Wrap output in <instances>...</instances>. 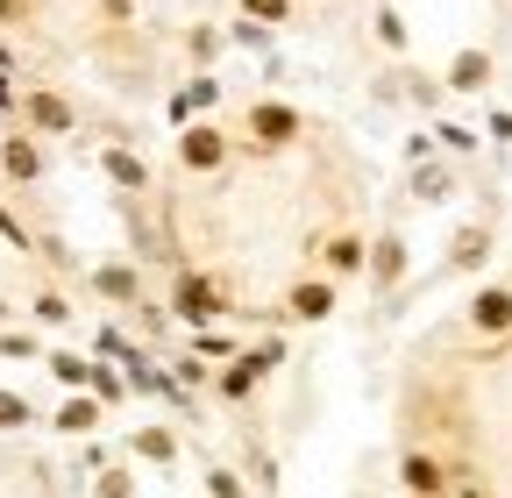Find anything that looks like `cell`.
<instances>
[{"mask_svg": "<svg viewBox=\"0 0 512 498\" xmlns=\"http://www.w3.org/2000/svg\"><path fill=\"white\" fill-rule=\"evenodd\" d=\"M413 200H420V207H441V200H456V164H441V157H420V164H413Z\"/></svg>", "mask_w": 512, "mask_h": 498, "instance_id": "17", "label": "cell"}, {"mask_svg": "<svg viewBox=\"0 0 512 498\" xmlns=\"http://www.w3.org/2000/svg\"><path fill=\"white\" fill-rule=\"evenodd\" d=\"M100 171L121 185V193H150V164L128 150V143H107V150H100Z\"/></svg>", "mask_w": 512, "mask_h": 498, "instance_id": "18", "label": "cell"}, {"mask_svg": "<svg viewBox=\"0 0 512 498\" xmlns=\"http://www.w3.org/2000/svg\"><path fill=\"white\" fill-rule=\"evenodd\" d=\"M164 314L192 335V328H221L228 314H235V299H228V285L214 278V271H192V264H178V278H171V299H164Z\"/></svg>", "mask_w": 512, "mask_h": 498, "instance_id": "1", "label": "cell"}, {"mask_svg": "<svg viewBox=\"0 0 512 498\" xmlns=\"http://www.w3.org/2000/svg\"><path fill=\"white\" fill-rule=\"evenodd\" d=\"M434 136H441L448 150H456V157H470V150H477V136H470V129H456V121H441V129H434Z\"/></svg>", "mask_w": 512, "mask_h": 498, "instance_id": "31", "label": "cell"}, {"mask_svg": "<svg viewBox=\"0 0 512 498\" xmlns=\"http://www.w3.org/2000/svg\"><path fill=\"white\" fill-rule=\"evenodd\" d=\"M93 498H143L136 491V470H128V463H100L93 470Z\"/></svg>", "mask_w": 512, "mask_h": 498, "instance_id": "24", "label": "cell"}, {"mask_svg": "<svg viewBox=\"0 0 512 498\" xmlns=\"http://www.w3.org/2000/svg\"><path fill=\"white\" fill-rule=\"evenodd\" d=\"M406 278H413V242H406L399 228H377L370 249H363V285H370V299H399Z\"/></svg>", "mask_w": 512, "mask_h": 498, "instance_id": "3", "label": "cell"}, {"mask_svg": "<svg viewBox=\"0 0 512 498\" xmlns=\"http://www.w3.org/2000/svg\"><path fill=\"white\" fill-rule=\"evenodd\" d=\"M72 314H79V306H72V292H64V285H43V292L29 299V321H36V328H72Z\"/></svg>", "mask_w": 512, "mask_h": 498, "instance_id": "19", "label": "cell"}, {"mask_svg": "<svg viewBox=\"0 0 512 498\" xmlns=\"http://www.w3.org/2000/svg\"><path fill=\"white\" fill-rule=\"evenodd\" d=\"M200 484H207V498H256V491H249V477H242V470H228V463H207V470H200Z\"/></svg>", "mask_w": 512, "mask_h": 498, "instance_id": "25", "label": "cell"}, {"mask_svg": "<svg viewBox=\"0 0 512 498\" xmlns=\"http://www.w3.org/2000/svg\"><path fill=\"white\" fill-rule=\"evenodd\" d=\"M463 321H470V335L505 342V335H512V285H477L470 306H463Z\"/></svg>", "mask_w": 512, "mask_h": 498, "instance_id": "8", "label": "cell"}, {"mask_svg": "<svg viewBox=\"0 0 512 498\" xmlns=\"http://www.w3.org/2000/svg\"><path fill=\"white\" fill-rule=\"evenodd\" d=\"M43 370L64 385V392H86V370H93V356L86 349H43Z\"/></svg>", "mask_w": 512, "mask_h": 498, "instance_id": "20", "label": "cell"}, {"mask_svg": "<svg viewBox=\"0 0 512 498\" xmlns=\"http://www.w3.org/2000/svg\"><path fill=\"white\" fill-rule=\"evenodd\" d=\"M15 100H22V93L8 86V72H0V114H15Z\"/></svg>", "mask_w": 512, "mask_h": 498, "instance_id": "34", "label": "cell"}, {"mask_svg": "<svg viewBox=\"0 0 512 498\" xmlns=\"http://www.w3.org/2000/svg\"><path fill=\"white\" fill-rule=\"evenodd\" d=\"M484 257H491V221H470V228H456V235H448L441 278H463V271H477Z\"/></svg>", "mask_w": 512, "mask_h": 498, "instance_id": "12", "label": "cell"}, {"mask_svg": "<svg viewBox=\"0 0 512 498\" xmlns=\"http://www.w3.org/2000/svg\"><path fill=\"white\" fill-rule=\"evenodd\" d=\"M36 249H43V264H50L57 278H72V271H79V264H72V249H64L57 235H36Z\"/></svg>", "mask_w": 512, "mask_h": 498, "instance_id": "30", "label": "cell"}, {"mask_svg": "<svg viewBox=\"0 0 512 498\" xmlns=\"http://www.w3.org/2000/svg\"><path fill=\"white\" fill-rule=\"evenodd\" d=\"M36 420V406H29V392H15V385H0V434H22Z\"/></svg>", "mask_w": 512, "mask_h": 498, "instance_id": "26", "label": "cell"}, {"mask_svg": "<svg viewBox=\"0 0 512 498\" xmlns=\"http://www.w3.org/2000/svg\"><path fill=\"white\" fill-rule=\"evenodd\" d=\"M15 114H22L29 136H79V107L64 100V93H50V86H29L15 100Z\"/></svg>", "mask_w": 512, "mask_h": 498, "instance_id": "5", "label": "cell"}, {"mask_svg": "<svg viewBox=\"0 0 512 498\" xmlns=\"http://www.w3.org/2000/svg\"><path fill=\"white\" fill-rule=\"evenodd\" d=\"M86 292H93V299H107V306H136V299H143V264L107 257V264H93V271H86Z\"/></svg>", "mask_w": 512, "mask_h": 498, "instance_id": "9", "label": "cell"}, {"mask_svg": "<svg viewBox=\"0 0 512 498\" xmlns=\"http://www.w3.org/2000/svg\"><path fill=\"white\" fill-rule=\"evenodd\" d=\"M306 136V114L299 107H285V100H256L249 107V143L256 150H292Z\"/></svg>", "mask_w": 512, "mask_h": 498, "instance_id": "7", "label": "cell"}, {"mask_svg": "<svg viewBox=\"0 0 512 498\" xmlns=\"http://www.w3.org/2000/svg\"><path fill=\"white\" fill-rule=\"evenodd\" d=\"M278 363H285V342L271 335V342H242L221 370H214V392H221V406H249L256 392H264L271 378H278Z\"/></svg>", "mask_w": 512, "mask_h": 498, "instance_id": "2", "label": "cell"}, {"mask_svg": "<svg viewBox=\"0 0 512 498\" xmlns=\"http://www.w3.org/2000/svg\"><path fill=\"white\" fill-rule=\"evenodd\" d=\"M86 392H93L100 406H121V399H128V385H121V363L93 356V370H86Z\"/></svg>", "mask_w": 512, "mask_h": 498, "instance_id": "22", "label": "cell"}, {"mask_svg": "<svg viewBox=\"0 0 512 498\" xmlns=\"http://www.w3.org/2000/svg\"><path fill=\"white\" fill-rule=\"evenodd\" d=\"M285 15H292V0H242V22H256V29H271Z\"/></svg>", "mask_w": 512, "mask_h": 498, "instance_id": "28", "label": "cell"}, {"mask_svg": "<svg viewBox=\"0 0 512 498\" xmlns=\"http://www.w3.org/2000/svg\"><path fill=\"white\" fill-rule=\"evenodd\" d=\"M335 306H342V285L313 271V278H292V285H285L278 314H285V321H299V328H320V321H335Z\"/></svg>", "mask_w": 512, "mask_h": 498, "instance_id": "4", "label": "cell"}, {"mask_svg": "<svg viewBox=\"0 0 512 498\" xmlns=\"http://www.w3.org/2000/svg\"><path fill=\"white\" fill-rule=\"evenodd\" d=\"M128 456H136V463H157V470H171V463H178V427H164V420L128 427Z\"/></svg>", "mask_w": 512, "mask_h": 498, "instance_id": "13", "label": "cell"}, {"mask_svg": "<svg viewBox=\"0 0 512 498\" xmlns=\"http://www.w3.org/2000/svg\"><path fill=\"white\" fill-rule=\"evenodd\" d=\"M256 498H278V491H256Z\"/></svg>", "mask_w": 512, "mask_h": 498, "instance_id": "35", "label": "cell"}, {"mask_svg": "<svg viewBox=\"0 0 512 498\" xmlns=\"http://www.w3.org/2000/svg\"><path fill=\"white\" fill-rule=\"evenodd\" d=\"M0 356H15V363H43V335H36V328H0Z\"/></svg>", "mask_w": 512, "mask_h": 498, "instance_id": "27", "label": "cell"}, {"mask_svg": "<svg viewBox=\"0 0 512 498\" xmlns=\"http://www.w3.org/2000/svg\"><path fill=\"white\" fill-rule=\"evenodd\" d=\"M235 349H242V342H235L228 328H192V349H185V356H200V363H228Z\"/></svg>", "mask_w": 512, "mask_h": 498, "instance_id": "23", "label": "cell"}, {"mask_svg": "<svg viewBox=\"0 0 512 498\" xmlns=\"http://www.w3.org/2000/svg\"><path fill=\"white\" fill-rule=\"evenodd\" d=\"M0 235H8V242H15V249H36V235H29V228H22V221H15V214H8V207H0Z\"/></svg>", "mask_w": 512, "mask_h": 498, "instance_id": "33", "label": "cell"}, {"mask_svg": "<svg viewBox=\"0 0 512 498\" xmlns=\"http://www.w3.org/2000/svg\"><path fill=\"white\" fill-rule=\"evenodd\" d=\"M36 15V0H0V29H22Z\"/></svg>", "mask_w": 512, "mask_h": 498, "instance_id": "32", "label": "cell"}, {"mask_svg": "<svg viewBox=\"0 0 512 498\" xmlns=\"http://www.w3.org/2000/svg\"><path fill=\"white\" fill-rule=\"evenodd\" d=\"M448 93H484L491 86V50H456L448 57V72H441Z\"/></svg>", "mask_w": 512, "mask_h": 498, "instance_id": "16", "label": "cell"}, {"mask_svg": "<svg viewBox=\"0 0 512 498\" xmlns=\"http://www.w3.org/2000/svg\"><path fill=\"white\" fill-rule=\"evenodd\" d=\"M228 157H235V143H228V129H214V121H185V129H178V164L185 171L214 178Z\"/></svg>", "mask_w": 512, "mask_h": 498, "instance_id": "6", "label": "cell"}, {"mask_svg": "<svg viewBox=\"0 0 512 498\" xmlns=\"http://www.w3.org/2000/svg\"><path fill=\"white\" fill-rule=\"evenodd\" d=\"M214 100H221V79H207V72H200V79H192V86H185V93L171 100V121L185 129V121H192V114H207Z\"/></svg>", "mask_w": 512, "mask_h": 498, "instance_id": "21", "label": "cell"}, {"mask_svg": "<svg viewBox=\"0 0 512 498\" xmlns=\"http://www.w3.org/2000/svg\"><path fill=\"white\" fill-rule=\"evenodd\" d=\"M363 249H370V235L363 228H335L328 242H320V278H363Z\"/></svg>", "mask_w": 512, "mask_h": 498, "instance_id": "11", "label": "cell"}, {"mask_svg": "<svg viewBox=\"0 0 512 498\" xmlns=\"http://www.w3.org/2000/svg\"><path fill=\"white\" fill-rule=\"evenodd\" d=\"M0 171H8L15 185H36L43 178V143L22 129V136H0Z\"/></svg>", "mask_w": 512, "mask_h": 498, "instance_id": "15", "label": "cell"}, {"mask_svg": "<svg viewBox=\"0 0 512 498\" xmlns=\"http://www.w3.org/2000/svg\"><path fill=\"white\" fill-rule=\"evenodd\" d=\"M100 420H107V406H100L93 392H64V399H57V413H50V427H57V434H72V442H86Z\"/></svg>", "mask_w": 512, "mask_h": 498, "instance_id": "14", "label": "cell"}, {"mask_svg": "<svg viewBox=\"0 0 512 498\" xmlns=\"http://www.w3.org/2000/svg\"><path fill=\"white\" fill-rule=\"evenodd\" d=\"M399 484H406V498H448L456 491V477H448V463L434 449H406L399 456Z\"/></svg>", "mask_w": 512, "mask_h": 498, "instance_id": "10", "label": "cell"}, {"mask_svg": "<svg viewBox=\"0 0 512 498\" xmlns=\"http://www.w3.org/2000/svg\"><path fill=\"white\" fill-rule=\"evenodd\" d=\"M370 22H377V43H384V50H406V43H413V36H406V22H399L392 8H377Z\"/></svg>", "mask_w": 512, "mask_h": 498, "instance_id": "29", "label": "cell"}]
</instances>
